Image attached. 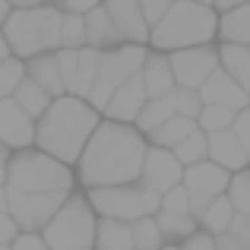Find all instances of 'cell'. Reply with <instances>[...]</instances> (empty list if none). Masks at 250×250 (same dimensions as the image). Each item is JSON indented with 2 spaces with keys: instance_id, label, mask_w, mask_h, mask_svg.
<instances>
[{
  "instance_id": "1",
  "label": "cell",
  "mask_w": 250,
  "mask_h": 250,
  "mask_svg": "<svg viewBox=\"0 0 250 250\" xmlns=\"http://www.w3.org/2000/svg\"><path fill=\"white\" fill-rule=\"evenodd\" d=\"M149 143L133 124H117V121H98L85 143L83 155L76 159V181L85 190L95 187H117V184H133L140 181L143 155Z\"/></svg>"
},
{
  "instance_id": "2",
  "label": "cell",
  "mask_w": 250,
  "mask_h": 250,
  "mask_svg": "<svg viewBox=\"0 0 250 250\" xmlns=\"http://www.w3.org/2000/svg\"><path fill=\"white\" fill-rule=\"evenodd\" d=\"M98 111L89 108L83 98L73 95H57L44 108V114L35 121V140L32 146L38 152L57 159L61 165L73 168L76 159L83 155L85 143H89L92 130L98 127Z\"/></svg>"
},
{
  "instance_id": "3",
  "label": "cell",
  "mask_w": 250,
  "mask_h": 250,
  "mask_svg": "<svg viewBox=\"0 0 250 250\" xmlns=\"http://www.w3.org/2000/svg\"><path fill=\"white\" fill-rule=\"evenodd\" d=\"M215 10L190 0H174L165 10V16L155 25H149V38L155 51L171 54L181 48H196V44H212L215 38Z\"/></svg>"
},
{
  "instance_id": "4",
  "label": "cell",
  "mask_w": 250,
  "mask_h": 250,
  "mask_svg": "<svg viewBox=\"0 0 250 250\" xmlns=\"http://www.w3.org/2000/svg\"><path fill=\"white\" fill-rule=\"evenodd\" d=\"M57 25H61V10L51 3L29 6V10H10V16L0 25L6 48L16 61H29L35 54L57 51Z\"/></svg>"
},
{
  "instance_id": "5",
  "label": "cell",
  "mask_w": 250,
  "mask_h": 250,
  "mask_svg": "<svg viewBox=\"0 0 250 250\" xmlns=\"http://www.w3.org/2000/svg\"><path fill=\"white\" fill-rule=\"evenodd\" d=\"M6 187L19 193H73V168L38 149H19L6 159Z\"/></svg>"
},
{
  "instance_id": "6",
  "label": "cell",
  "mask_w": 250,
  "mask_h": 250,
  "mask_svg": "<svg viewBox=\"0 0 250 250\" xmlns=\"http://www.w3.org/2000/svg\"><path fill=\"white\" fill-rule=\"evenodd\" d=\"M95 219L92 206L85 196L70 193L63 206L54 212V219L42 228V241L48 250H92V238H95Z\"/></svg>"
},
{
  "instance_id": "7",
  "label": "cell",
  "mask_w": 250,
  "mask_h": 250,
  "mask_svg": "<svg viewBox=\"0 0 250 250\" xmlns=\"http://www.w3.org/2000/svg\"><path fill=\"white\" fill-rule=\"evenodd\" d=\"M85 203L98 219H117V222H136L143 215L159 212V193L149 190L143 181L133 184H117V187H95L89 190Z\"/></svg>"
},
{
  "instance_id": "8",
  "label": "cell",
  "mask_w": 250,
  "mask_h": 250,
  "mask_svg": "<svg viewBox=\"0 0 250 250\" xmlns=\"http://www.w3.org/2000/svg\"><path fill=\"white\" fill-rule=\"evenodd\" d=\"M149 51L143 44H121V48H111L98 54V70H95V80H92V89L85 95V104L95 108L102 114V108L108 104L111 92L117 89L121 83L140 76V67L146 61Z\"/></svg>"
},
{
  "instance_id": "9",
  "label": "cell",
  "mask_w": 250,
  "mask_h": 250,
  "mask_svg": "<svg viewBox=\"0 0 250 250\" xmlns=\"http://www.w3.org/2000/svg\"><path fill=\"white\" fill-rule=\"evenodd\" d=\"M67 196L70 193H19V190L6 187V215L13 219L19 231L38 234L54 219V212L63 206Z\"/></svg>"
},
{
  "instance_id": "10",
  "label": "cell",
  "mask_w": 250,
  "mask_h": 250,
  "mask_svg": "<svg viewBox=\"0 0 250 250\" xmlns=\"http://www.w3.org/2000/svg\"><path fill=\"white\" fill-rule=\"evenodd\" d=\"M168 67L174 76V85L184 89H200L206 83V76L219 67V57H215L212 44H196V48H181L168 54Z\"/></svg>"
},
{
  "instance_id": "11",
  "label": "cell",
  "mask_w": 250,
  "mask_h": 250,
  "mask_svg": "<svg viewBox=\"0 0 250 250\" xmlns=\"http://www.w3.org/2000/svg\"><path fill=\"white\" fill-rule=\"evenodd\" d=\"M181 174H184V168L177 165V159L168 152V149H155V146L146 149L143 168H140V181L146 184L149 190H155L159 196L168 193L171 187L181 184Z\"/></svg>"
},
{
  "instance_id": "12",
  "label": "cell",
  "mask_w": 250,
  "mask_h": 250,
  "mask_svg": "<svg viewBox=\"0 0 250 250\" xmlns=\"http://www.w3.org/2000/svg\"><path fill=\"white\" fill-rule=\"evenodd\" d=\"M104 13H108L114 32L121 35L124 44H146L149 38V25L140 13V3L136 0H104Z\"/></svg>"
},
{
  "instance_id": "13",
  "label": "cell",
  "mask_w": 250,
  "mask_h": 250,
  "mask_svg": "<svg viewBox=\"0 0 250 250\" xmlns=\"http://www.w3.org/2000/svg\"><path fill=\"white\" fill-rule=\"evenodd\" d=\"M32 140H35V121L25 117L13 98H0V146L19 152L29 149Z\"/></svg>"
},
{
  "instance_id": "14",
  "label": "cell",
  "mask_w": 250,
  "mask_h": 250,
  "mask_svg": "<svg viewBox=\"0 0 250 250\" xmlns=\"http://www.w3.org/2000/svg\"><path fill=\"white\" fill-rule=\"evenodd\" d=\"M143 104H146V89H143L140 76H133V80L121 83L114 92H111L108 104L102 108L104 121H117V124H133L136 114L143 111Z\"/></svg>"
},
{
  "instance_id": "15",
  "label": "cell",
  "mask_w": 250,
  "mask_h": 250,
  "mask_svg": "<svg viewBox=\"0 0 250 250\" xmlns=\"http://www.w3.org/2000/svg\"><path fill=\"white\" fill-rule=\"evenodd\" d=\"M203 104H222V108H231V111H241L247 108V89H241L231 76H225L219 67L206 76V83L196 89Z\"/></svg>"
},
{
  "instance_id": "16",
  "label": "cell",
  "mask_w": 250,
  "mask_h": 250,
  "mask_svg": "<svg viewBox=\"0 0 250 250\" xmlns=\"http://www.w3.org/2000/svg\"><path fill=\"white\" fill-rule=\"evenodd\" d=\"M206 159L234 174V171H247L250 149L241 146L228 130H219V133H206Z\"/></svg>"
},
{
  "instance_id": "17",
  "label": "cell",
  "mask_w": 250,
  "mask_h": 250,
  "mask_svg": "<svg viewBox=\"0 0 250 250\" xmlns=\"http://www.w3.org/2000/svg\"><path fill=\"white\" fill-rule=\"evenodd\" d=\"M228 171L219 168L215 162L203 159L196 165H187L181 174V187H187L190 193H203V196H222L228 187Z\"/></svg>"
},
{
  "instance_id": "18",
  "label": "cell",
  "mask_w": 250,
  "mask_h": 250,
  "mask_svg": "<svg viewBox=\"0 0 250 250\" xmlns=\"http://www.w3.org/2000/svg\"><path fill=\"white\" fill-rule=\"evenodd\" d=\"M95 70H98V51L80 48L73 54L70 73L63 76V95H73V98H83L85 102V95L92 89V80H95Z\"/></svg>"
},
{
  "instance_id": "19",
  "label": "cell",
  "mask_w": 250,
  "mask_h": 250,
  "mask_svg": "<svg viewBox=\"0 0 250 250\" xmlns=\"http://www.w3.org/2000/svg\"><path fill=\"white\" fill-rule=\"evenodd\" d=\"M83 29H85V48L92 51H111V48H121V35L114 32V25H111L108 13H104V6H92L89 13H83Z\"/></svg>"
},
{
  "instance_id": "20",
  "label": "cell",
  "mask_w": 250,
  "mask_h": 250,
  "mask_svg": "<svg viewBox=\"0 0 250 250\" xmlns=\"http://www.w3.org/2000/svg\"><path fill=\"white\" fill-rule=\"evenodd\" d=\"M140 83L146 89V98H159L165 92L174 89V76H171V67H168V54L155 51V54H146L140 67Z\"/></svg>"
},
{
  "instance_id": "21",
  "label": "cell",
  "mask_w": 250,
  "mask_h": 250,
  "mask_svg": "<svg viewBox=\"0 0 250 250\" xmlns=\"http://www.w3.org/2000/svg\"><path fill=\"white\" fill-rule=\"evenodd\" d=\"M215 35L222 38V44H250V6L241 3L234 10H225L215 19Z\"/></svg>"
},
{
  "instance_id": "22",
  "label": "cell",
  "mask_w": 250,
  "mask_h": 250,
  "mask_svg": "<svg viewBox=\"0 0 250 250\" xmlns=\"http://www.w3.org/2000/svg\"><path fill=\"white\" fill-rule=\"evenodd\" d=\"M25 67V80H32L35 85H42L51 98L63 95V85H61V73H57V61H54V51L48 54H35L29 61H22Z\"/></svg>"
},
{
  "instance_id": "23",
  "label": "cell",
  "mask_w": 250,
  "mask_h": 250,
  "mask_svg": "<svg viewBox=\"0 0 250 250\" xmlns=\"http://www.w3.org/2000/svg\"><path fill=\"white\" fill-rule=\"evenodd\" d=\"M215 57H219L222 73L231 76L241 89H250V48H244V44H222V48H215Z\"/></svg>"
},
{
  "instance_id": "24",
  "label": "cell",
  "mask_w": 250,
  "mask_h": 250,
  "mask_svg": "<svg viewBox=\"0 0 250 250\" xmlns=\"http://www.w3.org/2000/svg\"><path fill=\"white\" fill-rule=\"evenodd\" d=\"M193 130H196V121L174 114V117H168L165 124H159L155 130H149L146 143H149V146H155V149H168V152H171V149H174L181 140H187Z\"/></svg>"
},
{
  "instance_id": "25",
  "label": "cell",
  "mask_w": 250,
  "mask_h": 250,
  "mask_svg": "<svg viewBox=\"0 0 250 250\" xmlns=\"http://www.w3.org/2000/svg\"><path fill=\"white\" fill-rule=\"evenodd\" d=\"M92 250H133L130 225L127 222H117V219H95Z\"/></svg>"
},
{
  "instance_id": "26",
  "label": "cell",
  "mask_w": 250,
  "mask_h": 250,
  "mask_svg": "<svg viewBox=\"0 0 250 250\" xmlns=\"http://www.w3.org/2000/svg\"><path fill=\"white\" fill-rule=\"evenodd\" d=\"M174 114H177V108H174V89H171V92H165V95H159V98H146L143 111L133 121V127L146 136L149 130H155L159 124H165L168 117H174Z\"/></svg>"
},
{
  "instance_id": "27",
  "label": "cell",
  "mask_w": 250,
  "mask_h": 250,
  "mask_svg": "<svg viewBox=\"0 0 250 250\" xmlns=\"http://www.w3.org/2000/svg\"><path fill=\"white\" fill-rule=\"evenodd\" d=\"M13 102L19 104V111H22L25 117H32V121H38V117L44 114V108L51 104V95L42 89V85H35L32 80H19V85H16V92H13Z\"/></svg>"
},
{
  "instance_id": "28",
  "label": "cell",
  "mask_w": 250,
  "mask_h": 250,
  "mask_svg": "<svg viewBox=\"0 0 250 250\" xmlns=\"http://www.w3.org/2000/svg\"><path fill=\"white\" fill-rule=\"evenodd\" d=\"M155 225H159V234H162V244H181L184 238L196 231V222L190 215H177V212H168V209H159L152 215Z\"/></svg>"
},
{
  "instance_id": "29",
  "label": "cell",
  "mask_w": 250,
  "mask_h": 250,
  "mask_svg": "<svg viewBox=\"0 0 250 250\" xmlns=\"http://www.w3.org/2000/svg\"><path fill=\"white\" fill-rule=\"evenodd\" d=\"M231 215H234V209H231V203L225 200V193H222V196H212V200H209V206H206V212H203L200 222H196V228L215 238V234H222L228 228Z\"/></svg>"
},
{
  "instance_id": "30",
  "label": "cell",
  "mask_w": 250,
  "mask_h": 250,
  "mask_svg": "<svg viewBox=\"0 0 250 250\" xmlns=\"http://www.w3.org/2000/svg\"><path fill=\"white\" fill-rule=\"evenodd\" d=\"M57 42L67 51L85 48V29H83V13H61V25H57Z\"/></svg>"
},
{
  "instance_id": "31",
  "label": "cell",
  "mask_w": 250,
  "mask_h": 250,
  "mask_svg": "<svg viewBox=\"0 0 250 250\" xmlns=\"http://www.w3.org/2000/svg\"><path fill=\"white\" fill-rule=\"evenodd\" d=\"M234 121L231 108H222V104H203L200 114H196V130L200 133H219V130H228Z\"/></svg>"
},
{
  "instance_id": "32",
  "label": "cell",
  "mask_w": 250,
  "mask_h": 250,
  "mask_svg": "<svg viewBox=\"0 0 250 250\" xmlns=\"http://www.w3.org/2000/svg\"><path fill=\"white\" fill-rule=\"evenodd\" d=\"M130 241H133V250H159L162 247V234H159V225H155L152 215H143V219L130 222Z\"/></svg>"
},
{
  "instance_id": "33",
  "label": "cell",
  "mask_w": 250,
  "mask_h": 250,
  "mask_svg": "<svg viewBox=\"0 0 250 250\" xmlns=\"http://www.w3.org/2000/svg\"><path fill=\"white\" fill-rule=\"evenodd\" d=\"M171 155L177 159V165L187 168V165H196V162L206 159V133H200V130H193V133L187 136V140H181L174 149H171Z\"/></svg>"
},
{
  "instance_id": "34",
  "label": "cell",
  "mask_w": 250,
  "mask_h": 250,
  "mask_svg": "<svg viewBox=\"0 0 250 250\" xmlns=\"http://www.w3.org/2000/svg\"><path fill=\"white\" fill-rule=\"evenodd\" d=\"M225 200L231 203V209H234V212H244V215H250V174H247V171H234V174L228 177Z\"/></svg>"
},
{
  "instance_id": "35",
  "label": "cell",
  "mask_w": 250,
  "mask_h": 250,
  "mask_svg": "<svg viewBox=\"0 0 250 250\" xmlns=\"http://www.w3.org/2000/svg\"><path fill=\"white\" fill-rule=\"evenodd\" d=\"M22 76H25L22 61H16V57L0 61V98H10L13 92H16V85H19Z\"/></svg>"
},
{
  "instance_id": "36",
  "label": "cell",
  "mask_w": 250,
  "mask_h": 250,
  "mask_svg": "<svg viewBox=\"0 0 250 250\" xmlns=\"http://www.w3.org/2000/svg\"><path fill=\"white\" fill-rule=\"evenodd\" d=\"M174 108L181 117H190V121H196V114H200L203 102L200 95H196V89H184V85H174Z\"/></svg>"
},
{
  "instance_id": "37",
  "label": "cell",
  "mask_w": 250,
  "mask_h": 250,
  "mask_svg": "<svg viewBox=\"0 0 250 250\" xmlns=\"http://www.w3.org/2000/svg\"><path fill=\"white\" fill-rule=\"evenodd\" d=\"M228 133H231L244 149H250V111L247 108L234 111V121H231V127H228Z\"/></svg>"
},
{
  "instance_id": "38",
  "label": "cell",
  "mask_w": 250,
  "mask_h": 250,
  "mask_svg": "<svg viewBox=\"0 0 250 250\" xmlns=\"http://www.w3.org/2000/svg\"><path fill=\"white\" fill-rule=\"evenodd\" d=\"M136 3H140V13H143V19H146V25H155L174 0H136Z\"/></svg>"
},
{
  "instance_id": "39",
  "label": "cell",
  "mask_w": 250,
  "mask_h": 250,
  "mask_svg": "<svg viewBox=\"0 0 250 250\" xmlns=\"http://www.w3.org/2000/svg\"><path fill=\"white\" fill-rule=\"evenodd\" d=\"M225 234H231V238H238L241 244H247V247H250V215L234 212V215H231V222H228V228H225Z\"/></svg>"
},
{
  "instance_id": "40",
  "label": "cell",
  "mask_w": 250,
  "mask_h": 250,
  "mask_svg": "<svg viewBox=\"0 0 250 250\" xmlns=\"http://www.w3.org/2000/svg\"><path fill=\"white\" fill-rule=\"evenodd\" d=\"M10 250H48V244L42 241V234H29V231H19L16 238L10 241Z\"/></svg>"
},
{
  "instance_id": "41",
  "label": "cell",
  "mask_w": 250,
  "mask_h": 250,
  "mask_svg": "<svg viewBox=\"0 0 250 250\" xmlns=\"http://www.w3.org/2000/svg\"><path fill=\"white\" fill-rule=\"evenodd\" d=\"M177 250H215L212 247V234H206V231H200V228H196L190 238H184L181 244H177Z\"/></svg>"
},
{
  "instance_id": "42",
  "label": "cell",
  "mask_w": 250,
  "mask_h": 250,
  "mask_svg": "<svg viewBox=\"0 0 250 250\" xmlns=\"http://www.w3.org/2000/svg\"><path fill=\"white\" fill-rule=\"evenodd\" d=\"M184 190H187V187H184ZM209 200H212V196H203V193H190V190H187V212H190V219H193V222H200V215L206 212Z\"/></svg>"
},
{
  "instance_id": "43",
  "label": "cell",
  "mask_w": 250,
  "mask_h": 250,
  "mask_svg": "<svg viewBox=\"0 0 250 250\" xmlns=\"http://www.w3.org/2000/svg\"><path fill=\"white\" fill-rule=\"evenodd\" d=\"M102 0H54L51 6H57L61 13H89L92 6H98Z\"/></svg>"
},
{
  "instance_id": "44",
  "label": "cell",
  "mask_w": 250,
  "mask_h": 250,
  "mask_svg": "<svg viewBox=\"0 0 250 250\" xmlns=\"http://www.w3.org/2000/svg\"><path fill=\"white\" fill-rule=\"evenodd\" d=\"M212 247H215V250H250L247 244H241L238 238H231V234H225V231L212 238Z\"/></svg>"
},
{
  "instance_id": "45",
  "label": "cell",
  "mask_w": 250,
  "mask_h": 250,
  "mask_svg": "<svg viewBox=\"0 0 250 250\" xmlns=\"http://www.w3.org/2000/svg\"><path fill=\"white\" fill-rule=\"evenodd\" d=\"M16 234H19V228L13 225V219H10L6 212H0V244H6V247H10V241L16 238Z\"/></svg>"
},
{
  "instance_id": "46",
  "label": "cell",
  "mask_w": 250,
  "mask_h": 250,
  "mask_svg": "<svg viewBox=\"0 0 250 250\" xmlns=\"http://www.w3.org/2000/svg\"><path fill=\"white\" fill-rule=\"evenodd\" d=\"M241 3H247V0H212L209 6H212V10H222V13H225V10H234V6H241Z\"/></svg>"
},
{
  "instance_id": "47",
  "label": "cell",
  "mask_w": 250,
  "mask_h": 250,
  "mask_svg": "<svg viewBox=\"0 0 250 250\" xmlns=\"http://www.w3.org/2000/svg\"><path fill=\"white\" fill-rule=\"evenodd\" d=\"M10 10H29V6H42L44 0H6Z\"/></svg>"
},
{
  "instance_id": "48",
  "label": "cell",
  "mask_w": 250,
  "mask_h": 250,
  "mask_svg": "<svg viewBox=\"0 0 250 250\" xmlns=\"http://www.w3.org/2000/svg\"><path fill=\"white\" fill-rule=\"evenodd\" d=\"M6 16H10V3H6V0H0V25H3Z\"/></svg>"
},
{
  "instance_id": "49",
  "label": "cell",
  "mask_w": 250,
  "mask_h": 250,
  "mask_svg": "<svg viewBox=\"0 0 250 250\" xmlns=\"http://www.w3.org/2000/svg\"><path fill=\"white\" fill-rule=\"evenodd\" d=\"M6 57H13V54H10V48H6L3 35H0V61H6Z\"/></svg>"
},
{
  "instance_id": "50",
  "label": "cell",
  "mask_w": 250,
  "mask_h": 250,
  "mask_svg": "<svg viewBox=\"0 0 250 250\" xmlns=\"http://www.w3.org/2000/svg\"><path fill=\"white\" fill-rule=\"evenodd\" d=\"M0 212H6V187H0Z\"/></svg>"
},
{
  "instance_id": "51",
  "label": "cell",
  "mask_w": 250,
  "mask_h": 250,
  "mask_svg": "<svg viewBox=\"0 0 250 250\" xmlns=\"http://www.w3.org/2000/svg\"><path fill=\"white\" fill-rule=\"evenodd\" d=\"M6 159H10V149H6V146H0V165H3Z\"/></svg>"
},
{
  "instance_id": "52",
  "label": "cell",
  "mask_w": 250,
  "mask_h": 250,
  "mask_svg": "<svg viewBox=\"0 0 250 250\" xmlns=\"http://www.w3.org/2000/svg\"><path fill=\"white\" fill-rule=\"evenodd\" d=\"M3 165H6V162H3ZM3 165H0V187H6V168Z\"/></svg>"
},
{
  "instance_id": "53",
  "label": "cell",
  "mask_w": 250,
  "mask_h": 250,
  "mask_svg": "<svg viewBox=\"0 0 250 250\" xmlns=\"http://www.w3.org/2000/svg\"><path fill=\"white\" fill-rule=\"evenodd\" d=\"M159 250H177V244H162Z\"/></svg>"
},
{
  "instance_id": "54",
  "label": "cell",
  "mask_w": 250,
  "mask_h": 250,
  "mask_svg": "<svg viewBox=\"0 0 250 250\" xmlns=\"http://www.w3.org/2000/svg\"><path fill=\"white\" fill-rule=\"evenodd\" d=\"M190 3H203V6H209V3H212V0H190Z\"/></svg>"
},
{
  "instance_id": "55",
  "label": "cell",
  "mask_w": 250,
  "mask_h": 250,
  "mask_svg": "<svg viewBox=\"0 0 250 250\" xmlns=\"http://www.w3.org/2000/svg\"><path fill=\"white\" fill-rule=\"evenodd\" d=\"M0 250H10V247H6V244H0Z\"/></svg>"
},
{
  "instance_id": "56",
  "label": "cell",
  "mask_w": 250,
  "mask_h": 250,
  "mask_svg": "<svg viewBox=\"0 0 250 250\" xmlns=\"http://www.w3.org/2000/svg\"><path fill=\"white\" fill-rule=\"evenodd\" d=\"M44 3H54V0H44Z\"/></svg>"
},
{
  "instance_id": "57",
  "label": "cell",
  "mask_w": 250,
  "mask_h": 250,
  "mask_svg": "<svg viewBox=\"0 0 250 250\" xmlns=\"http://www.w3.org/2000/svg\"><path fill=\"white\" fill-rule=\"evenodd\" d=\"M102 3H104V0H102Z\"/></svg>"
}]
</instances>
